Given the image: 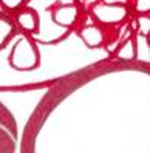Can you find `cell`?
<instances>
[{"label":"cell","mask_w":150,"mask_h":153,"mask_svg":"<svg viewBox=\"0 0 150 153\" xmlns=\"http://www.w3.org/2000/svg\"><path fill=\"white\" fill-rule=\"evenodd\" d=\"M135 37V45H136V59L143 62H150V43L146 36L136 34Z\"/></svg>","instance_id":"obj_7"},{"label":"cell","mask_w":150,"mask_h":153,"mask_svg":"<svg viewBox=\"0 0 150 153\" xmlns=\"http://www.w3.org/2000/svg\"><path fill=\"white\" fill-rule=\"evenodd\" d=\"M30 0H0V6L6 11H11V13H16L17 10L26 6Z\"/></svg>","instance_id":"obj_9"},{"label":"cell","mask_w":150,"mask_h":153,"mask_svg":"<svg viewBox=\"0 0 150 153\" xmlns=\"http://www.w3.org/2000/svg\"><path fill=\"white\" fill-rule=\"evenodd\" d=\"M135 8L139 14L150 13V0H135Z\"/></svg>","instance_id":"obj_10"},{"label":"cell","mask_w":150,"mask_h":153,"mask_svg":"<svg viewBox=\"0 0 150 153\" xmlns=\"http://www.w3.org/2000/svg\"><path fill=\"white\" fill-rule=\"evenodd\" d=\"M17 34H19V30L11 17H8L6 14H0V50L5 48V43Z\"/></svg>","instance_id":"obj_5"},{"label":"cell","mask_w":150,"mask_h":153,"mask_svg":"<svg viewBox=\"0 0 150 153\" xmlns=\"http://www.w3.org/2000/svg\"><path fill=\"white\" fill-rule=\"evenodd\" d=\"M135 26L138 30V34L147 37L150 34V16L149 14H139L135 19Z\"/></svg>","instance_id":"obj_8"},{"label":"cell","mask_w":150,"mask_h":153,"mask_svg":"<svg viewBox=\"0 0 150 153\" xmlns=\"http://www.w3.org/2000/svg\"><path fill=\"white\" fill-rule=\"evenodd\" d=\"M8 64L16 71H33L40 65V51L30 34L19 31L8 56Z\"/></svg>","instance_id":"obj_1"},{"label":"cell","mask_w":150,"mask_h":153,"mask_svg":"<svg viewBox=\"0 0 150 153\" xmlns=\"http://www.w3.org/2000/svg\"><path fill=\"white\" fill-rule=\"evenodd\" d=\"M104 3H110V5H127L128 0H101Z\"/></svg>","instance_id":"obj_11"},{"label":"cell","mask_w":150,"mask_h":153,"mask_svg":"<svg viewBox=\"0 0 150 153\" xmlns=\"http://www.w3.org/2000/svg\"><path fill=\"white\" fill-rule=\"evenodd\" d=\"M84 2H87V3H96V2H99V0H84Z\"/></svg>","instance_id":"obj_12"},{"label":"cell","mask_w":150,"mask_h":153,"mask_svg":"<svg viewBox=\"0 0 150 153\" xmlns=\"http://www.w3.org/2000/svg\"><path fill=\"white\" fill-rule=\"evenodd\" d=\"M90 16L101 26H116L127 19L128 8L127 5H110L99 0L90 8Z\"/></svg>","instance_id":"obj_2"},{"label":"cell","mask_w":150,"mask_h":153,"mask_svg":"<svg viewBox=\"0 0 150 153\" xmlns=\"http://www.w3.org/2000/svg\"><path fill=\"white\" fill-rule=\"evenodd\" d=\"M13 22L16 23L17 30H19L20 33L30 34V36L36 34L39 31V26H40L39 13H37L36 8H33L30 5L17 10L14 17H13Z\"/></svg>","instance_id":"obj_3"},{"label":"cell","mask_w":150,"mask_h":153,"mask_svg":"<svg viewBox=\"0 0 150 153\" xmlns=\"http://www.w3.org/2000/svg\"><path fill=\"white\" fill-rule=\"evenodd\" d=\"M77 36L81 37L84 45L90 50L101 48L105 45V33L102 30V26L98 23L93 25H84L82 28L77 30Z\"/></svg>","instance_id":"obj_4"},{"label":"cell","mask_w":150,"mask_h":153,"mask_svg":"<svg viewBox=\"0 0 150 153\" xmlns=\"http://www.w3.org/2000/svg\"><path fill=\"white\" fill-rule=\"evenodd\" d=\"M114 54H116L118 59L125 60V62L135 60L136 59V45H135V37H133V36H128L127 39L122 40L118 45Z\"/></svg>","instance_id":"obj_6"}]
</instances>
